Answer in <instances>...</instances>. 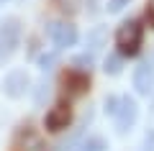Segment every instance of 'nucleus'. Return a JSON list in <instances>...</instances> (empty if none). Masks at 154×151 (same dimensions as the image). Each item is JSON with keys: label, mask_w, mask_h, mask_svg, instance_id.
<instances>
[{"label": "nucleus", "mask_w": 154, "mask_h": 151, "mask_svg": "<svg viewBox=\"0 0 154 151\" xmlns=\"http://www.w3.org/2000/svg\"><path fill=\"white\" fill-rule=\"evenodd\" d=\"M141 23L139 21H126L121 23V28L116 31V46L121 56H134L141 46Z\"/></svg>", "instance_id": "f257e3e1"}, {"label": "nucleus", "mask_w": 154, "mask_h": 151, "mask_svg": "<svg viewBox=\"0 0 154 151\" xmlns=\"http://www.w3.org/2000/svg\"><path fill=\"white\" fill-rule=\"evenodd\" d=\"M18 41H21V21L18 18H8L0 26V62L16 51Z\"/></svg>", "instance_id": "f03ea898"}, {"label": "nucleus", "mask_w": 154, "mask_h": 151, "mask_svg": "<svg viewBox=\"0 0 154 151\" xmlns=\"http://www.w3.org/2000/svg\"><path fill=\"white\" fill-rule=\"evenodd\" d=\"M136 115H139L136 100H134V97H121V105H118V110H116V115H113L118 133H126V131L136 123Z\"/></svg>", "instance_id": "7ed1b4c3"}, {"label": "nucleus", "mask_w": 154, "mask_h": 151, "mask_svg": "<svg viewBox=\"0 0 154 151\" xmlns=\"http://www.w3.org/2000/svg\"><path fill=\"white\" fill-rule=\"evenodd\" d=\"M69 120H72V108H69V103H57L54 108L46 113L44 123H46V128H49V131H54V133H57V131L67 128Z\"/></svg>", "instance_id": "20e7f679"}, {"label": "nucleus", "mask_w": 154, "mask_h": 151, "mask_svg": "<svg viewBox=\"0 0 154 151\" xmlns=\"http://www.w3.org/2000/svg\"><path fill=\"white\" fill-rule=\"evenodd\" d=\"M49 36L54 41L57 49H67V46H75L77 41V28L72 23H51L49 26Z\"/></svg>", "instance_id": "39448f33"}, {"label": "nucleus", "mask_w": 154, "mask_h": 151, "mask_svg": "<svg viewBox=\"0 0 154 151\" xmlns=\"http://www.w3.org/2000/svg\"><path fill=\"white\" fill-rule=\"evenodd\" d=\"M134 87L139 95H149L154 90V62H144L134 72Z\"/></svg>", "instance_id": "423d86ee"}, {"label": "nucleus", "mask_w": 154, "mask_h": 151, "mask_svg": "<svg viewBox=\"0 0 154 151\" xmlns=\"http://www.w3.org/2000/svg\"><path fill=\"white\" fill-rule=\"evenodd\" d=\"M28 74L23 69H16V72H11V74L5 77V82H3V90H5V95H11V97H21L23 92L28 90Z\"/></svg>", "instance_id": "0eeeda50"}, {"label": "nucleus", "mask_w": 154, "mask_h": 151, "mask_svg": "<svg viewBox=\"0 0 154 151\" xmlns=\"http://www.w3.org/2000/svg\"><path fill=\"white\" fill-rule=\"evenodd\" d=\"M62 82H64V90L69 92V95H82V92H88V87H90L88 74L80 72V69H69L64 77H62Z\"/></svg>", "instance_id": "6e6552de"}, {"label": "nucleus", "mask_w": 154, "mask_h": 151, "mask_svg": "<svg viewBox=\"0 0 154 151\" xmlns=\"http://www.w3.org/2000/svg\"><path fill=\"white\" fill-rule=\"evenodd\" d=\"M121 67H123V56H121V54H110L108 59H105L103 69H105V74H118Z\"/></svg>", "instance_id": "1a4fd4ad"}, {"label": "nucleus", "mask_w": 154, "mask_h": 151, "mask_svg": "<svg viewBox=\"0 0 154 151\" xmlns=\"http://www.w3.org/2000/svg\"><path fill=\"white\" fill-rule=\"evenodd\" d=\"M80 151H105V141L100 136H88V141H82Z\"/></svg>", "instance_id": "9d476101"}, {"label": "nucleus", "mask_w": 154, "mask_h": 151, "mask_svg": "<svg viewBox=\"0 0 154 151\" xmlns=\"http://www.w3.org/2000/svg\"><path fill=\"white\" fill-rule=\"evenodd\" d=\"M105 41V28H95L93 33L88 36V44H90V51H98Z\"/></svg>", "instance_id": "9b49d317"}, {"label": "nucleus", "mask_w": 154, "mask_h": 151, "mask_svg": "<svg viewBox=\"0 0 154 151\" xmlns=\"http://www.w3.org/2000/svg\"><path fill=\"white\" fill-rule=\"evenodd\" d=\"M118 105H121V97H105V113H110V115H116V110H118Z\"/></svg>", "instance_id": "f8f14e48"}, {"label": "nucleus", "mask_w": 154, "mask_h": 151, "mask_svg": "<svg viewBox=\"0 0 154 151\" xmlns=\"http://www.w3.org/2000/svg\"><path fill=\"white\" fill-rule=\"evenodd\" d=\"M131 0H108V13H121Z\"/></svg>", "instance_id": "ddd939ff"}, {"label": "nucleus", "mask_w": 154, "mask_h": 151, "mask_svg": "<svg viewBox=\"0 0 154 151\" xmlns=\"http://www.w3.org/2000/svg\"><path fill=\"white\" fill-rule=\"evenodd\" d=\"M75 64H77V69H80V72H85V69H90V64H93V56L82 54V56H77V59H75Z\"/></svg>", "instance_id": "4468645a"}, {"label": "nucleus", "mask_w": 154, "mask_h": 151, "mask_svg": "<svg viewBox=\"0 0 154 151\" xmlns=\"http://www.w3.org/2000/svg\"><path fill=\"white\" fill-rule=\"evenodd\" d=\"M54 59H57L54 54H46V56H41V59H38V64H41V69H51V64H54Z\"/></svg>", "instance_id": "2eb2a0df"}, {"label": "nucleus", "mask_w": 154, "mask_h": 151, "mask_svg": "<svg viewBox=\"0 0 154 151\" xmlns=\"http://www.w3.org/2000/svg\"><path fill=\"white\" fill-rule=\"evenodd\" d=\"M0 3H5V0H0Z\"/></svg>", "instance_id": "dca6fc26"}]
</instances>
